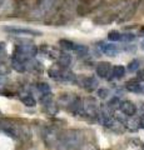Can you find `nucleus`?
<instances>
[{
    "mask_svg": "<svg viewBox=\"0 0 144 150\" xmlns=\"http://www.w3.org/2000/svg\"><path fill=\"white\" fill-rule=\"evenodd\" d=\"M60 140H62V145L67 150H75L82 144V135L77 130H69L60 137Z\"/></svg>",
    "mask_w": 144,
    "mask_h": 150,
    "instance_id": "f257e3e1",
    "label": "nucleus"
},
{
    "mask_svg": "<svg viewBox=\"0 0 144 150\" xmlns=\"http://www.w3.org/2000/svg\"><path fill=\"white\" fill-rule=\"evenodd\" d=\"M100 0H83V1L78 3L77 5V13L79 15H84V14L92 11L93 9L98 8Z\"/></svg>",
    "mask_w": 144,
    "mask_h": 150,
    "instance_id": "f03ea898",
    "label": "nucleus"
},
{
    "mask_svg": "<svg viewBox=\"0 0 144 150\" xmlns=\"http://www.w3.org/2000/svg\"><path fill=\"white\" fill-rule=\"evenodd\" d=\"M4 30L14 35H33V36H38L40 35V31H36L33 29H25V28H16V26H6L4 28Z\"/></svg>",
    "mask_w": 144,
    "mask_h": 150,
    "instance_id": "7ed1b4c3",
    "label": "nucleus"
},
{
    "mask_svg": "<svg viewBox=\"0 0 144 150\" xmlns=\"http://www.w3.org/2000/svg\"><path fill=\"white\" fill-rule=\"evenodd\" d=\"M111 64L108 63V62H100L96 64V68H95V71H96V75L99 78H103V79H108L109 75L111 74Z\"/></svg>",
    "mask_w": 144,
    "mask_h": 150,
    "instance_id": "20e7f679",
    "label": "nucleus"
},
{
    "mask_svg": "<svg viewBox=\"0 0 144 150\" xmlns=\"http://www.w3.org/2000/svg\"><path fill=\"white\" fill-rule=\"evenodd\" d=\"M84 112L89 116H95L98 114V103L94 98H88L84 103Z\"/></svg>",
    "mask_w": 144,
    "mask_h": 150,
    "instance_id": "39448f33",
    "label": "nucleus"
},
{
    "mask_svg": "<svg viewBox=\"0 0 144 150\" xmlns=\"http://www.w3.org/2000/svg\"><path fill=\"white\" fill-rule=\"evenodd\" d=\"M119 109L122 112H124L127 116H133L137 112V106L134 105V103H132L131 100H124L120 103Z\"/></svg>",
    "mask_w": 144,
    "mask_h": 150,
    "instance_id": "423d86ee",
    "label": "nucleus"
},
{
    "mask_svg": "<svg viewBox=\"0 0 144 150\" xmlns=\"http://www.w3.org/2000/svg\"><path fill=\"white\" fill-rule=\"evenodd\" d=\"M98 46H99V49H100L101 53L105 54V55H108V56H115L118 54V51H119V49L115 45H113V44L99 43Z\"/></svg>",
    "mask_w": 144,
    "mask_h": 150,
    "instance_id": "0eeeda50",
    "label": "nucleus"
},
{
    "mask_svg": "<svg viewBox=\"0 0 144 150\" xmlns=\"http://www.w3.org/2000/svg\"><path fill=\"white\" fill-rule=\"evenodd\" d=\"M68 108L72 112L78 115V114H80V112L84 111V103H83L80 99H78V98H74L73 101L68 105Z\"/></svg>",
    "mask_w": 144,
    "mask_h": 150,
    "instance_id": "6e6552de",
    "label": "nucleus"
},
{
    "mask_svg": "<svg viewBox=\"0 0 144 150\" xmlns=\"http://www.w3.org/2000/svg\"><path fill=\"white\" fill-rule=\"evenodd\" d=\"M55 4V0H39L36 4V9L40 13H46L49 10H52Z\"/></svg>",
    "mask_w": 144,
    "mask_h": 150,
    "instance_id": "1a4fd4ad",
    "label": "nucleus"
},
{
    "mask_svg": "<svg viewBox=\"0 0 144 150\" xmlns=\"http://www.w3.org/2000/svg\"><path fill=\"white\" fill-rule=\"evenodd\" d=\"M134 11H135V5H128V6H125L122 13L119 14V18H118V20L119 21H125V20H128V19H131L133 16V14Z\"/></svg>",
    "mask_w": 144,
    "mask_h": 150,
    "instance_id": "9d476101",
    "label": "nucleus"
},
{
    "mask_svg": "<svg viewBox=\"0 0 144 150\" xmlns=\"http://www.w3.org/2000/svg\"><path fill=\"white\" fill-rule=\"evenodd\" d=\"M70 63H72V56L68 54V51L64 54H60L58 56V64L62 68H68L69 65H70Z\"/></svg>",
    "mask_w": 144,
    "mask_h": 150,
    "instance_id": "9b49d317",
    "label": "nucleus"
},
{
    "mask_svg": "<svg viewBox=\"0 0 144 150\" xmlns=\"http://www.w3.org/2000/svg\"><path fill=\"white\" fill-rule=\"evenodd\" d=\"M83 85H84V88L87 89V90H94V89H96V86H98V80H96V78L94 76H90V78H87L84 81H83Z\"/></svg>",
    "mask_w": 144,
    "mask_h": 150,
    "instance_id": "f8f14e48",
    "label": "nucleus"
},
{
    "mask_svg": "<svg viewBox=\"0 0 144 150\" xmlns=\"http://www.w3.org/2000/svg\"><path fill=\"white\" fill-rule=\"evenodd\" d=\"M62 73H63V69L60 65H53V67L48 70L49 76L53 79H60L62 78Z\"/></svg>",
    "mask_w": 144,
    "mask_h": 150,
    "instance_id": "ddd939ff",
    "label": "nucleus"
},
{
    "mask_svg": "<svg viewBox=\"0 0 144 150\" xmlns=\"http://www.w3.org/2000/svg\"><path fill=\"white\" fill-rule=\"evenodd\" d=\"M125 126H127V129H129L131 131H137L139 128H140V123H139V119L132 118L131 116V119H127V121H125Z\"/></svg>",
    "mask_w": 144,
    "mask_h": 150,
    "instance_id": "4468645a",
    "label": "nucleus"
},
{
    "mask_svg": "<svg viewBox=\"0 0 144 150\" xmlns=\"http://www.w3.org/2000/svg\"><path fill=\"white\" fill-rule=\"evenodd\" d=\"M140 85L142 84L138 80H131L125 84V88H127V90L131 91V93H139L140 91Z\"/></svg>",
    "mask_w": 144,
    "mask_h": 150,
    "instance_id": "2eb2a0df",
    "label": "nucleus"
},
{
    "mask_svg": "<svg viewBox=\"0 0 144 150\" xmlns=\"http://www.w3.org/2000/svg\"><path fill=\"white\" fill-rule=\"evenodd\" d=\"M59 45L60 48L65 51H73L74 50V46H75V43H73L72 40H68V39H60L59 40Z\"/></svg>",
    "mask_w": 144,
    "mask_h": 150,
    "instance_id": "dca6fc26",
    "label": "nucleus"
},
{
    "mask_svg": "<svg viewBox=\"0 0 144 150\" xmlns=\"http://www.w3.org/2000/svg\"><path fill=\"white\" fill-rule=\"evenodd\" d=\"M111 75L115 79H122L125 75V68L123 65H115V67H113V70H111Z\"/></svg>",
    "mask_w": 144,
    "mask_h": 150,
    "instance_id": "f3484780",
    "label": "nucleus"
},
{
    "mask_svg": "<svg viewBox=\"0 0 144 150\" xmlns=\"http://www.w3.org/2000/svg\"><path fill=\"white\" fill-rule=\"evenodd\" d=\"M11 67L15 69L18 73H24L25 70H26L25 63L20 62V60H16V59H14V58H13V62H11Z\"/></svg>",
    "mask_w": 144,
    "mask_h": 150,
    "instance_id": "a211bd4d",
    "label": "nucleus"
},
{
    "mask_svg": "<svg viewBox=\"0 0 144 150\" xmlns=\"http://www.w3.org/2000/svg\"><path fill=\"white\" fill-rule=\"evenodd\" d=\"M73 51H75L79 56H85L88 53H89V49H88L85 45H83V44H75Z\"/></svg>",
    "mask_w": 144,
    "mask_h": 150,
    "instance_id": "6ab92c4d",
    "label": "nucleus"
},
{
    "mask_svg": "<svg viewBox=\"0 0 144 150\" xmlns=\"http://www.w3.org/2000/svg\"><path fill=\"white\" fill-rule=\"evenodd\" d=\"M21 103L24 105H26V106H30V108H33V106H35L36 105V100L34 99L31 95H23L21 98Z\"/></svg>",
    "mask_w": 144,
    "mask_h": 150,
    "instance_id": "aec40b11",
    "label": "nucleus"
},
{
    "mask_svg": "<svg viewBox=\"0 0 144 150\" xmlns=\"http://www.w3.org/2000/svg\"><path fill=\"white\" fill-rule=\"evenodd\" d=\"M120 103H122V101L119 100V98H118V96H114V98H111V99L108 101V104H106V106H108L110 110H115L117 108H119V106H120Z\"/></svg>",
    "mask_w": 144,
    "mask_h": 150,
    "instance_id": "412c9836",
    "label": "nucleus"
},
{
    "mask_svg": "<svg viewBox=\"0 0 144 150\" xmlns=\"http://www.w3.org/2000/svg\"><path fill=\"white\" fill-rule=\"evenodd\" d=\"M45 138H46V144H49L50 146H52V145H54L55 142L58 140V135H55V133H53L52 130H49L48 133H46Z\"/></svg>",
    "mask_w": 144,
    "mask_h": 150,
    "instance_id": "4be33fe9",
    "label": "nucleus"
},
{
    "mask_svg": "<svg viewBox=\"0 0 144 150\" xmlns=\"http://www.w3.org/2000/svg\"><path fill=\"white\" fill-rule=\"evenodd\" d=\"M139 67H140V62H139L138 59H134V60H132V62L128 64L127 69H128L129 73H134V71H138Z\"/></svg>",
    "mask_w": 144,
    "mask_h": 150,
    "instance_id": "5701e85b",
    "label": "nucleus"
},
{
    "mask_svg": "<svg viewBox=\"0 0 144 150\" xmlns=\"http://www.w3.org/2000/svg\"><path fill=\"white\" fill-rule=\"evenodd\" d=\"M108 39L110 41H122V34L117 30H113L108 34Z\"/></svg>",
    "mask_w": 144,
    "mask_h": 150,
    "instance_id": "b1692460",
    "label": "nucleus"
},
{
    "mask_svg": "<svg viewBox=\"0 0 144 150\" xmlns=\"http://www.w3.org/2000/svg\"><path fill=\"white\" fill-rule=\"evenodd\" d=\"M36 88H38V90L43 94H50V86L48 83H39L38 85H36Z\"/></svg>",
    "mask_w": 144,
    "mask_h": 150,
    "instance_id": "393cba45",
    "label": "nucleus"
},
{
    "mask_svg": "<svg viewBox=\"0 0 144 150\" xmlns=\"http://www.w3.org/2000/svg\"><path fill=\"white\" fill-rule=\"evenodd\" d=\"M74 74L72 71H69V70H63L62 73V78H60V80H64V81H72L74 80Z\"/></svg>",
    "mask_w": 144,
    "mask_h": 150,
    "instance_id": "a878e982",
    "label": "nucleus"
},
{
    "mask_svg": "<svg viewBox=\"0 0 144 150\" xmlns=\"http://www.w3.org/2000/svg\"><path fill=\"white\" fill-rule=\"evenodd\" d=\"M114 19V15H109V14H106V15H101L99 19H96V23H99V24H108V23L113 21Z\"/></svg>",
    "mask_w": 144,
    "mask_h": 150,
    "instance_id": "bb28decb",
    "label": "nucleus"
},
{
    "mask_svg": "<svg viewBox=\"0 0 144 150\" xmlns=\"http://www.w3.org/2000/svg\"><path fill=\"white\" fill-rule=\"evenodd\" d=\"M96 94H98V98H100V99H105V98L109 96L110 91L108 90V89H105V88H100V89H98Z\"/></svg>",
    "mask_w": 144,
    "mask_h": 150,
    "instance_id": "cd10ccee",
    "label": "nucleus"
},
{
    "mask_svg": "<svg viewBox=\"0 0 144 150\" xmlns=\"http://www.w3.org/2000/svg\"><path fill=\"white\" fill-rule=\"evenodd\" d=\"M134 39H135V35L132 34V33L122 34V41H124V43H129V41H133Z\"/></svg>",
    "mask_w": 144,
    "mask_h": 150,
    "instance_id": "c85d7f7f",
    "label": "nucleus"
},
{
    "mask_svg": "<svg viewBox=\"0 0 144 150\" xmlns=\"http://www.w3.org/2000/svg\"><path fill=\"white\" fill-rule=\"evenodd\" d=\"M137 80H138V81H144V69L138 70V74H137Z\"/></svg>",
    "mask_w": 144,
    "mask_h": 150,
    "instance_id": "c756f323",
    "label": "nucleus"
},
{
    "mask_svg": "<svg viewBox=\"0 0 144 150\" xmlns=\"http://www.w3.org/2000/svg\"><path fill=\"white\" fill-rule=\"evenodd\" d=\"M139 123H140V128L144 129V115H142L140 118H139Z\"/></svg>",
    "mask_w": 144,
    "mask_h": 150,
    "instance_id": "7c9ffc66",
    "label": "nucleus"
},
{
    "mask_svg": "<svg viewBox=\"0 0 144 150\" xmlns=\"http://www.w3.org/2000/svg\"><path fill=\"white\" fill-rule=\"evenodd\" d=\"M140 94H144V84H142L140 85V91H139Z\"/></svg>",
    "mask_w": 144,
    "mask_h": 150,
    "instance_id": "2f4dec72",
    "label": "nucleus"
},
{
    "mask_svg": "<svg viewBox=\"0 0 144 150\" xmlns=\"http://www.w3.org/2000/svg\"><path fill=\"white\" fill-rule=\"evenodd\" d=\"M140 49H142V50H144V40L140 43Z\"/></svg>",
    "mask_w": 144,
    "mask_h": 150,
    "instance_id": "473e14b6",
    "label": "nucleus"
},
{
    "mask_svg": "<svg viewBox=\"0 0 144 150\" xmlns=\"http://www.w3.org/2000/svg\"><path fill=\"white\" fill-rule=\"evenodd\" d=\"M140 111H142V114L144 115V104L142 105V108H140Z\"/></svg>",
    "mask_w": 144,
    "mask_h": 150,
    "instance_id": "72a5a7b5",
    "label": "nucleus"
}]
</instances>
